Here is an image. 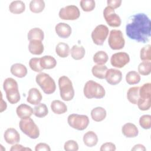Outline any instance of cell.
<instances>
[{
    "mask_svg": "<svg viewBox=\"0 0 151 151\" xmlns=\"http://www.w3.org/2000/svg\"><path fill=\"white\" fill-rule=\"evenodd\" d=\"M9 9L12 14H19L25 11V5L22 1H14L9 4Z\"/></svg>",
    "mask_w": 151,
    "mask_h": 151,
    "instance_id": "25",
    "label": "cell"
},
{
    "mask_svg": "<svg viewBox=\"0 0 151 151\" xmlns=\"http://www.w3.org/2000/svg\"><path fill=\"white\" fill-rule=\"evenodd\" d=\"M81 9L86 12H90L94 9L96 3L94 0H81L80 2Z\"/></svg>",
    "mask_w": 151,
    "mask_h": 151,
    "instance_id": "38",
    "label": "cell"
},
{
    "mask_svg": "<svg viewBox=\"0 0 151 151\" xmlns=\"http://www.w3.org/2000/svg\"><path fill=\"white\" fill-rule=\"evenodd\" d=\"M34 109V114L37 117H44L48 114V108L44 103H40L37 104Z\"/></svg>",
    "mask_w": 151,
    "mask_h": 151,
    "instance_id": "34",
    "label": "cell"
},
{
    "mask_svg": "<svg viewBox=\"0 0 151 151\" xmlns=\"http://www.w3.org/2000/svg\"><path fill=\"white\" fill-rule=\"evenodd\" d=\"M35 80L38 85L45 94H50L55 91V83L49 74L45 73H40L36 76Z\"/></svg>",
    "mask_w": 151,
    "mask_h": 151,
    "instance_id": "5",
    "label": "cell"
},
{
    "mask_svg": "<svg viewBox=\"0 0 151 151\" xmlns=\"http://www.w3.org/2000/svg\"><path fill=\"white\" fill-rule=\"evenodd\" d=\"M107 6H109L113 9L119 7L122 4L121 0H108L107 1Z\"/></svg>",
    "mask_w": 151,
    "mask_h": 151,
    "instance_id": "44",
    "label": "cell"
},
{
    "mask_svg": "<svg viewBox=\"0 0 151 151\" xmlns=\"http://www.w3.org/2000/svg\"><path fill=\"white\" fill-rule=\"evenodd\" d=\"M44 45L41 41L32 40L28 45L29 51L34 55H40L44 51Z\"/></svg>",
    "mask_w": 151,
    "mask_h": 151,
    "instance_id": "20",
    "label": "cell"
},
{
    "mask_svg": "<svg viewBox=\"0 0 151 151\" xmlns=\"http://www.w3.org/2000/svg\"><path fill=\"white\" fill-rule=\"evenodd\" d=\"M27 37L29 41L32 40L42 41L44 40V34L41 29L39 28H34L29 31Z\"/></svg>",
    "mask_w": 151,
    "mask_h": 151,
    "instance_id": "27",
    "label": "cell"
},
{
    "mask_svg": "<svg viewBox=\"0 0 151 151\" xmlns=\"http://www.w3.org/2000/svg\"><path fill=\"white\" fill-rule=\"evenodd\" d=\"M60 97L64 101H70L74 96V90L70 79L65 76L60 77L58 79Z\"/></svg>",
    "mask_w": 151,
    "mask_h": 151,
    "instance_id": "3",
    "label": "cell"
},
{
    "mask_svg": "<svg viewBox=\"0 0 151 151\" xmlns=\"http://www.w3.org/2000/svg\"><path fill=\"white\" fill-rule=\"evenodd\" d=\"M11 74L18 78L24 77L27 74V68L22 64L15 63L13 64L10 69Z\"/></svg>",
    "mask_w": 151,
    "mask_h": 151,
    "instance_id": "19",
    "label": "cell"
},
{
    "mask_svg": "<svg viewBox=\"0 0 151 151\" xmlns=\"http://www.w3.org/2000/svg\"><path fill=\"white\" fill-rule=\"evenodd\" d=\"M132 150H140V151H145L146 148L145 147L141 144H137L133 146V148H132Z\"/></svg>",
    "mask_w": 151,
    "mask_h": 151,
    "instance_id": "47",
    "label": "cell"
},
{
    "mask_svg": "<svg viewBox=\"0 0 151 151\" xmlns=\"http://www.w3.org/2000/svg\"><path fill=\"white\" fill-rule=\"evenodd\" d=\"M35 151H39V150H45V151H50L51 149L47 144L45 143H40L37 144L35 148Z\"/></svg>",
    "mask_w": 151,
    "mask_h": 151,
    "instance_id": "45",
    "label": "cell"
},
{
    "mask_svg": "<svg viewBox=\"0 0 151 151\" xmlns=\"http://www.w3.org/2000/svg\"><path fill=\"white\" fill-rule=\"evenodd\" d=\"M45 8V2L42 0H32L29 3V9L34 13H40Z\"/></svg>",
    "mask_w": 151,
    "mask_h": 151,
    "instance_id": "31",
    "label": "cell"
},
{
    "mask_svg": "<svg viewBox=\"0 0 151 151\" xmlns=\"http://www.w3.org/2000/svg\"><path fill=\"white\" fill-rule=\"evenodd\" d=\"M41 100V93L37 88H31L29 90L27 99V102H28L29 104L36 105L40 104Z\"/></svg>",
    "mask_w": 151,
    "mask_h": 151,
    "instance_id": "16",
    "label": "cell"
},
{
    "mask_svg": "<svg viewBox=\"0 0 151 151\" xmlns=\"http://www.w3.org/2000/svg\"><path fill=\"white\" fill-rule=\"evenodd\" d=\"M86 53L84 48L83 46H79L74 45L73 46L71 50V55L73 59L76 60H79L82 59Z\"/></svg>",
    "mask_w": 151,
    "mask_h": 151,
    "instance_id": "30",
    "label": "cell"
},
{
    "mask_svg": "<svg viewBox=\"0 0 151 151\" xmlns=\"http://www.w3.org/2000/svg\"><path fill=\"white\" fill-rule=\"evenodd\" d=\"M126 81L129 84H136L140 82V76L137 72L130 71L128 72L126 76Z\"/></svg>",
    "mask_w": 151,
    "mask_h": 151,
    "instance_id": "35",
    "label": "cell"
},
{
    "mask_svg": "<svg viewBox=\"0 0 151 151\" xmlns=\"http://www.w3.org/2000/svg\"><path fill=\"white\" fill-rule=\"evenodd\" d=\"M138 71L141 75H149L151 72L150 61H143V62L140 63L138 66Z\"/></svg>",
    "mask_w": 151,
    "mask_h": 151,
    "instance_id": "36",
    "label": "cell"
},
{
    "mask_svg": "<svg viewBox=\"0 0 151 151\" xmlns=\"http://www.w3.org/2000/svg\"><path fill=\"white\" fill-rule=\"evenodd\" d=\"M106 111L101 107H97L91 111V116L93 120L97 122L103 121L106 117Z\"/></svg>",
    "mask_w": 151,
    "mask_h": 151,
    "instance_id": "22",
    "label": "cell"
},
{
    "mask_svg": "<svg viewBox=\"0 0 151 151\" xmlns=\"http://www.w3.org/2000/svg\"><path fill=\"white\" fill-rule=\"evenodd\" d=\"M122 132L123 135L128 138L136 137L138 135L139 130L135 124L131 123L124 124L122 128Z\"/></svg>",
    "mask_w": 151,
    "mask_h": 151,
    "instance_id": "17",
    "label": "cell"
},
{
    "mask_svg": "<svg viewBox=\"0 0 151 151\" xmlns=\"http://www.w3.org/2000/svg\"><path fill=\"white\" fill-rule=\"evenodd\" d=\"M52 111L57 114H61L67 111V107L64 103L58 100H55L51 104Z\"/></svg>",
    "mask_w": 151,
    "mask_h": 151,
    "instance_id": "24",
    "label": "cell"
},
{
    "mask_svg": "<svg viewBox=\"0 0 151 151\" xmlns=\"http://www.w3.org/2000/svg\"><path fill=\"white\" fill-rule=\"evenodd\" d=\"M84 94L87 99H101L105 96V90L100 84L89 80L86 82L83 89Z\"/></svg>",
    "mask_w": 151,
    "mask_h": 151,
    "instance_id": "4",
    "label": "cell"
},
{
    "mask_svg": "<svg viewBox=\"0 0 151 151\" xmlns=\"http://www.w3.org/2000/svg\"><path fill=\"white\" fill-rule=\"evenodd\" d=\"M83 139L84 145L88 147H93L96 146L98 142V137L93 131L86 132L84 134Z\"/></svg>",
    "mask_w": 151,
    "mask_h": 151,
    "instance_id": "21",
    "label": "cell"
},
{
    "mask_svg": "<svg viewBox=\"0 0 151 151\" xmlns=\"http://www.w3.org/2000/svg\"><path fill=\"white\" fill-rule=\"evenodd\" d=\"M59 17L64 20H76L80 15L78 8L76 5H68L60 9Z\"/></svg>",
    "mask_w": 151,
    "mask_h": 151,
    "instance_id": "10",
    "label": "cell"
},
{
    "mask_svg": "<svg viewBox=\"0 0 151 151\" xmlns=\"http://www.w3.org/2000/svg\"><path fill=\"white\" fill-rule=\"evenodd\" d=\"M139 87H130L127 93V98L128 100L133 104H137L140 98Z\"/></svg>",
    "mask_w": 151,
    "mask_h": 151,
    "instance_id": "26",
    "label": "cell"
},
{
    "mask_svg": "<svg viewBox=\"0 0 151 151\" xmlns=\"http://www.w3.org/2000/svg\"><path fill=\"white\" fill-rule=\"evenodd\" d=\"M109 34L108 27L103 24L97 25L91 32V38L94 43L98 45H101L105 41Z\"/></svg>",
    "mask_w": 151,
    "mask_h": 151,
    "instance_id": "9",
    "label": "cell"
},
{
    "mask_svg": "<svg viewBox=\"0 0 151 151\" xmlns=\"http://www.w3.org/2000/svg\"><path fill=\"white\" fill-rule=\"evenodd\" d=\"M55 52L60 57H67L70 54V47L66 43L59 42L56 45Z\"/></svg>",
    "mask_w": 151,
    "mask_h": 151,
    "instance_id": "29",
    "label": "cell"
},
{
    "mask_svg": "<svg viewBox=\"0 0 151 151\" xmlns=\"http://www.w3.org/2000/svg\"><path fill=\"white\" fill-rule=\"evenodd\" d=\"M105 78L109 84L111 85H116L122 81V73L117 69L110 68L107 70L106 73Z\"/></svg>",
    "mask_w": 151,
    "mask_h": 151,
    "instance_id": "13",
    "label": "cell"
},
{
    "mask_svg": "<svg viewBox=\"0 0 151 151\" xmlns=\"http://www.w3.org/2000/svg\"><path fill=\"white\" fill-rule=\"evenodd\" d=\"M21 130L29 137L35 139L39 137L40 130L33 120L28 117L21 119L19 123Z\"/></svg>",
    "mask_w": 151,
    "mask_h": 151,
    "instance_id": "6",
    "label": "cell"
},
{
    "mask_svg": "<svg viewBox=\"0 0 151 151\" xmlns=\"http://www.w3.org/2000/svg\"><path fill=\"white\" fill-rule=\"evenodd\" d=\"M116 146L114 143L111 142H106L101 146L100 150V151H105V150L114 151L116 150Z\"/></svg>",
    "mask_w": 151,
    "mask_h": 151,
    "instance_id": "43",
    "label": "cell"
},
{
    "mask_svg": "<svg viewBox=\"0 0 151 151\" xmlns=\"http://www.w3.org/2000/svg\"><path fill=\"white\" fill-rule=\"evenodd\" d=\"M5 142L10 145H14L20 140V136L17 130L14 128L7 129L4 134Z\"/></svg>",
    "mask_w": 151,
    "mask_h": 151,
    "instance_id": "14",
    "label": "cell"
},
{
    "mask_svg": "<svg viewBox=\"0 0 151 151\" xmlns=\"http://www.w3.org/2000/svg\"><path fill=\"white\" fill-rule=\"evenodd\" d=\"M139 96L142 99H151V84H144L139 88Z\"/></svg>",
    "mask_w": 151,
    "mask_h": 151,
    "instance_id": "32",
    "label": "cell"
},
{
    "mask_svg": "<svg viewBox=\"0 0 151 151\" xmlns=\"http://www.w3.org/2000/svg\"><path fill=\"white\" fill-rule=\"evenodd\" d=\"M64 149L66 151H77L78 150V145L75 140H69L64 143Z\"/></svg>",
    "mask_w": 151,
    "mask_h": 151,
    "instance_id": "42",
    "label": "cell"
},
{
    "mask_svg": "<svg viewBox=\"0 0 151 151\" xmlns=\"http://www.w3.org/2000/svg\"><path fill=\"white\" fill-rule=\"evenodd\" d=\"M103 16L109 26L111 27H118L120 25L121 19L120 17L115 13L113 8L106 6L103 11Z\"/></svg>",
    "mask_w": 151,
    "mask_h": 151,
    "instance_id": "11",
    "label": "cell"
},
{
    "mask_svg": "<svg viewBox=\"0 0 151 151\" xmlns=\"http://www.w3.org/2000/svg\"><path fill=\"white\" fill-rule=\"evenodd\" d=\"M107 67L105 65H95L93 67L91 71L93 75L100 79L105 78L106 73L107 71Z\"/></svg>",
    "mask_w": 151,
    "mask_h": 151,
    "instance_id": "28",
    "label": "cell"
},
{
    "mask_svg": "<svg viewBox=\"0 0 151 151\" xmlns=\"http://www.w3.org/2000/svg\"><path fill=\"white\" fill-rule=\"evenodd\" d=\"M6 107H7L6 103L5 101H4L3 100L2 93H1V109H0V111L2 112L4 110H5L6 109Z\"/></svg>",
    "mask_w": 151,
    "mask_h": 151,
    "instance_id": "48",
    "label": "cell"
},
{
    "mask_svg": "<svg viewBox=\"0 0 151 151\" xmlns=\"http://www.w3.org/2000/svg\"><path fill=\"white\" fill-rule=\"evenodd\" d=\"M55 30L57 34L62 38H68L71 34V27L64 22H60L55 25Z\"/></svg>",
    "mask_w": 151,
    "mask_h": 151,
    "instance_id": "15",
    "label": "cell"
},
{
    "mask_svg": "<svg viewBox=\"0 0 151 151\" xmlns=\"http://www.w3.org/2000/svg\"><path fill=\"white\" fill-rule=\"evenodd\" d=\"M109 57L107 54L104 51H99L94 54L93 61L99 65H104L108 60Z\"/></svg>",
    "mask_w": 151,
    "mask_h": 151,
    "instance_id": "33",
    "label": "cell"
},
{
    "mask_svg": "<svg viewBox=\"0 0 151 151\" xmlns=\"http://www.w3.org/2000/svg\"><path fill=\"white\" fill-rule=\"evenodd\" d=\"M3 88L8 101L11 104L17 103L20 100V94L18 83L12 78H6L3 83Z\"/></svg>",
    "mask_w": 151,
    "mask_h": 151,
    "instance_id": "2",
    "label": "cell"
},
{
    "mask_svg": "<svg viewBox=\"0 0 151 151\" xmlns=\"http://www.w3.org/2000/svg\"><path fill=\"white\" fill-rule=\"evenodd\" d=\"M137 104L140 110H147L151 106V99H142L139 98Z\"/></svg>",
    "mask_w": 151,
    "mask_h": 151,
    "instance_id": "41",
    "label": "cell"
},
{
    "mask_svg": "<svg viewBox=\"0 0 151 151\" xmlns=\"http://www.w3.org/2000/svg\"><path fill=\"white\" fill-rule=\"evenodd\" d=\"M108 43L110 47L114 50L122 49L125 44V40L122 32L119 29H112L110 32Z\"/></svg>",
    "mask_w": 151,
    "mask_h": 151,
    "instance_id": "8",
    "label": "cell"
},
{
    "mask_svg": "<svg viewBox=\"0 0 151 151\" xmlns=\"http://www.w3.org/2000/svg\"><path fill=\"white\" fill-rule=\"evenodd\" d=\"M130 61V57L127 53L119 52L113 54L110 58V63L112 66L116 68H122Z\"/></svg>",
    "mask_w": 151,
    "mask_h": 151,
    "instance_id": "12",
    "label": "cell"
},
{
    "mask_svg": "<svg viewBox=\"0 0 151 151\" xmlns=\"http://www.w3.org/2000/svg\"><path fill=\"white\" fill-rule=\"evenodd\" d=\"M40 64L43 69H51L56 66L57 61L51 55H44L40 58Z\"/></svg>",
    "mask_w": 151,
    "mask_h": 151,
    "instance_id": "23",
    "label": "cell"
},
{
    "mask_svg": "<svg viewBox=\"0 0 151 151\" xmlns=\"http://www.w3.org/2000/svg\"><path fill=\"white\" fill-rule=\"evenodd\" d=\"M16 113L17 116L21 119H26L30 117L33 114V109L29 106L26 104H21L19 105L16 109Z\"/></svg>",
    "mask_w": 151,
    "mask_h": 151,
    "instance_id": "18",
    "label": "cell"
},
{
    "mask_svg": "<svg viewBox=\"0 0 151 151\" xmlns=\"http://www.w3.org/2000/svg\"><path fill=\"white\" fill-rule=\"evenodd\" d=\"M150 29L151 21L143 13H138L131 17L126 26V33L128 37L143 43L149 41Z\"/></svg>",
    "mask_w": 151,
    "mask_h": 151,
    "instance_id": "1",
    "label": "cell"
},
{
    "mask_svg": "<svg viewBox=\"0 0 151 151\" xmlns=\"http://www.w3.org/2000/svg\"><path fill=\"white\" fill-rule=\"evenodd\" d=\"M139 124L144 129H149L151 127V116L145 114L139 119Z\"/></svg>",
    "mask_w": 151,
    "mask_h": 151,
    "instance_id": "40",
    "label": "cell"
},
{
    "mask_svg": "<svg viewBox=\"0 0 151 151\" xmlns=\"http://www.w3.org/2000/svg\"><path fill=\"white\" fill-rule=\"evenodd\" d=\"M67 122L73 129L83 130L87 127L89 124V119L86 115L71 114L68 116Z\"/></svg>",
    "mask_w": 151,
    "mask_h": 151,
    "instance_id": "7",
    "label": "cell"
},
{
    "mask_svg": "<svg viewBox=\"0 0 151 151\" xmlns=\"http://www.w3.org/2000/svg\"><path fill=\"white\" fill-rule=\"evenodd\" d=\"M140 59L143 61H150L151 60V45H146L140 50Z\"/></svg>",
    "mask_w": 151,
    "mask_h": 151,
    "instance_id": "37",
    "label": "cell"
},
{
    "mask_svg": "<svg viewBox=\"0 0 151 151\" xmlns=\"http://www.w3.org/2000/svg\"><path fill=\"white\" fill-rule=\"evenodd\" d=\"M31 150V149L28 148V147H25L23 146L19 145V144H14L11 148L10 149L11 151H14V150H19V151H21V150Z\"/></svg>",
    "mask_w": 151,
    "mask_h": 151,
    "instance_id": "46",
    "label": "cell"
},
{
    "mask_svg": "<svg viewBox=\"0 0 151 151\" xmlns=\"http://www.w3.org/2000/svg\"><path fill=\"white\" fill-rule=\"evenodd\" d=\"M40 58H32L29 61V65L31 70L35 72L40 73L44 69L42 68L40 64Z\"/></svg>",
    "mask_w": 151,
    "mask_h": 151,
    "instance_id": "39",
    "label": "cell"
}]
</instances>
